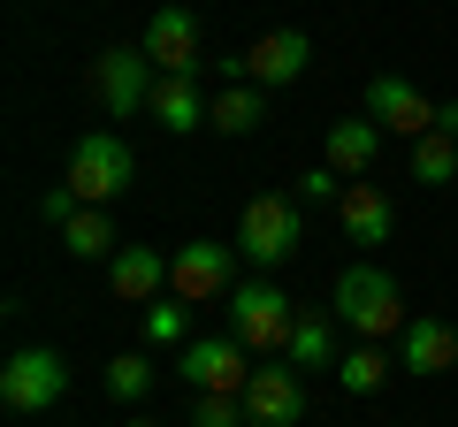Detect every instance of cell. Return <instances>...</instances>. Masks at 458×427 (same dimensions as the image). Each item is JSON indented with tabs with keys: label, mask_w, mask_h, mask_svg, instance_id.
Returning a JSON list of instances; mask_svg holds the SVG:
<instances>
[{
	"label": "cell",
	"mask_w": 458,
	"mask_h": 427,
	"mask_svg": "<svg viewBox=\"0 0 458 427\" xmlns=\"http://www.w3.org/2000/svg\"><path fill=\"white\" fill-rule=\"evenodd\" d=\"M336 321L360 336V344H382V336H405L412 313H405V290H397L382 267H344L336 275Z\"/></svg>",
	"instance_id": "cell-1"
},
{
	"label": "cell",
	"mask_w": 458,
	"mask_h": 427,
	"mask_svg": "<svg viewBox=\"0 0 458 427\" xmlns=\"http://www.w3.org/2000/svg\"><path fill=\"white\" fill-rule=\"evenodd\" d=\"M222 313H229V336H237L245 351H283V344H291V329H298L291 290H283V282H267V275L237 282V290L222 297Z\"/></svg>",
	"instance_id": "cell-2"
},
{
	"label": "cell",
	"mask_w": 458,
	"mask_h": 427,
	"mask_svg": "<svg viewBox=\"0 0 458 427\" xmlns=\"http://www.w3.org/2000/svg\"><path fill=\"white\" fill-rule=\"evenodd\" d=\"M131 176H138V161H131V146H123L114 130L77 138V146H69V168H62V183L84 198V206H114V198L131 191Z\"/></svg>",
	"instance_id": "cell-3"
},
{
	"label": "cell",
	"mask_w": 458,
	"mask_h": 427,
	"mask_svg": "<svg viewBox=\"0 0 458 427\" xmlns=\"http://www.w3.org/2000/svg\"><path fill=\"white\" fill-rule=\"evenodd\" d=\"M298 237H306V206L283 191H260L245 206V222H237V252H245L252 267H283L298 252Z\"/></svg>",
	"instance_id": "cell-4"
},
{
	"label": "cell",
	"mask_w": 458,
	"mask_h": 427,
	"mask_svg": "<svg viewBox=\"0 0 458 427\" xmlns=\"http://www.w3.org/2000/svg\"><path fill=\"white\" fill-rule=\"evenodd\" d=\"M168 290L183 306H214V297L237 290V245H214V237H191V245L168 252Z\"/></svg>",
	"instance_id": "cell-5"
},
{
	"label": "cell",
	"mask_w": 458,
	"mask_h": 427,
	"mask_svg": "<svg viewBox=\"0 0 458 427\" xmlns=\"http://www.w3.org/2000/svg\"><path fill=\"white\" fill-rule=\"evenodd\" d=\"M153 84H161V69L146 62V46H107V54L92 62V99L107 107V122L153 107Z\"/></svg>",
	"instance_id": "cell-6"
},
{
	"label": "cell",
	"mask_w": 458,
	"mask_h": 427,
	"mask_svg": "<svg viewBox=\"0 0 458 427\" xmlns=\"http://www.w3.org/2000/svg\"><path fill=\"white\" fill-rule=\"evenodd\" d=\"M252 351L237 344V336H191V344L176 351V374L191 381V397H245L252 381Z\"/></svg>",
	"instance_id": "cell-7"
},
{
	"label": "cell",
	"mask_w": 458,
	"mask_h": 427,
	"mask_svg": "<svg viewBox=\"0 0 458 427\" xmlns=\"http://www.w3.org/2000/svg\"><path fill=\"white\" fill-rule=\"evenodd\" d=\"M62 389H69L62 351H16V359L0 366V405L8 412H47Z\"/></svg>",
	"instance_id": "cell-8"
},
{
	"label": "cell",
	"mask_w": 458,
	"mask_h": 427,
	"mask_svg": "<svg viewBox=\"0 0 458 427\" xmlns=\"http://www.w3.org/2000/svg\"><path fill=\"white\" fill-rule=\"evenodd\" d=\"M245 420L252 427H298L306 420V381H298V366H252L245 381Z\"/></svg>",
	"instance_id": "cell-9"
},
{
	"label": "cell",
	"mask_w": 458,
	"mask_h": 427,
	"mask_svg": "<svg viewBox=\"0 0 458 427\" xmlns=\"http://www.w3.org/2000/svg\"><path fill=\"white\" fill-rule=\"evenodd\" d=\"M138 46H146V62L161 69V77H199V16L191 8H161Z\"/></svg>",
	"instance_id": "cell-10"
},
{
	"label": "cell",
	"mask_w": 458,
	"mask_h": 427,
	"mask_svg": "<svg viewBox=\"0 0 458 427\" xmlns=\"http://www.w3.org/2000/svg\"><path fill=\"white\" fill-rule=\"evenodd\" d=\"M367 115H375L382 130H397V138L412 146V138H428V130H436V99H428V92H412L405 77H375V84H367Z\"/></svg>",
	"instance_id": "cell-11"
},
{
	"label": "cell",
	"mask_w": 458,
	"mask_h": 427,
	"mask_svg": "<svg viewBox=\"0 0 458 427\" xmlns=\"http://www.w3.org/2000/svg\"><path fill=\"white\" fill-rule=\"evenodd\" d=\"M306 62H313V38H306V31H260V38L245 46V77L260 84V92L298 84V77H306Z\"/></svg>",
	"instance_id": "cell-12"
},
{
	"label": "cell",
	"mask_w": 458,
	"mask_h": 427,
	"mask_svg": "<svg viewBox=\"0 0 458 427\" xmlns=\"http://www.w3.org/2000/svg\"><path fill=\"white\" fill-rule=\"evenodd\" d=\"M397 366H412V374H451L458 366V329L436 321V313H412L405 336H397Z\"/></svg>",
	"instance_id": "cell-13"
},
{
	"label": "cell",
	"mask_w": 458,
	"mask_h": 427,
	"mask_svg": "<svg viewBox=\"0 0 458 427\" xmlns=\"http://www.w3.org/2000/svg\"><path fill=\"white\" fill-rule=\"evenodd\" d=\"M107 290L123 297V306H153V297L168 290V252H153V245H123L107 260Z\"/></svg>",
	"instance_id": "cell-14"
},
{
	"label": "cell",
	"mask_w": 458,
	"mask_h": 427,
	"mask_svg": "<svg viewBox=\"0 0 458 427\" xmlns=\"http://www.w3.org/2000/svg\"><path fill=\"white\" fill-rule=\"evenodd\" d=\"M336 222H344V237H352V245H390L397 206H390V191H382V183H352V191L336 198Z\"/></svg>",
	"instance_id": "cell-15"
},
{
	"label": "cell",
	"mask_w": 458,
	"mask_h": 427,
	"mask_svg": "<svg viewBox=\"0 0 458 427\" xmlns=\"http://www.w3.org/2000/svg\"><path fill=\"white\" fill-rule=\"evenodd\" d=\"M375 153H382V122H375V115H344V122H328L321 161L336 168L344 183H352V176H367V168H375Z\"/></svg>",
	"instance_id": "cell-16"
},
{
	"label": "cell",
	"mask_w": 458,
	"mask_h": 427,
	"mask_svg": "<svg viewBox=\"0 0 458 427\" xmlns=\"http://www.w3.org/2000/svg\"><path fill=\"white\" fill-rule=\"evenodd\" d=\"M207 107H214V99L199 92L191 77H161V84H153V107H146V115L161 122L168 138H183V130H199V122H207Z\"/></svg>",
	"instance_id": "cell-17"
},
{
	"label": "cell",
	"mask_w": 458,
	"mask_h": 427,
	"mask_svg": "<svg viewBox=\"0 0 458 427\" xmlns=\"http://www.w3.org/2000/svg\"><path fill=\"white\" fill-rule=\"evenodd\" d=\"M207 122L222 138H245V130H260L267 122V92L252 77H237V84H222V92H214V107H207Z\"/></svg>",
	"instance_id": "cell-18"
},
{
	"label": "cell",
	"mask_w": 458,
	"mask_h": 427,
	"mask_svg": "<svg viewBox=\"0 0 458 427\" xmlns=\"http://www.w3.org/2000/svg\"><path fill=\"white\" fill-rule=\"evenodd\" d=\"M62 252H69V260H114L123 237H114L107 206H77V214H69V222H62Z\"/></svg>",
	"instance_id": "cell-19"
},
{
	"label": "cell",
	"mask_w": 458,
	"mask_h": 427,
	"mask_svg": "<svg viewBox=\"0 0 458 427\" xmlns=\"http://www.w3.org/2000/svg\"><path fill=\"white\" fill-rule=\"evenodd\" d=\"M283 359L298 366V374H306V366H328V374H336V321H321V313H298V329H291V344H283Z\"/></svg>",
	"instance_id": "cell-20"
},
{
	"label": "cell",
	"mask_w": 458,
	"mask_h": 427,
	"mask_svg": "<svg viewBox=\"0 0 458 427\" xmlns=\"http://www.w3.org/2000/svg\"><path fill=\"white\" fill-rule=\"evenodd\" d=\"M336 381H344L352 397H375L382 381H390V359H382V344H352V351L336 359Z\"/></svg>",
	"instance_id": "cell-21"
},
{
	"label": "cell",
	"mask_w": 458,
	"mask_h": 427,
	"mask_svg": "<svg viewBox=\"0 0 458 427\" xmlns=\"http://www.w3.org/2000/svg\"><path fill=\"white\" fill-rule=\"evenodd\" d=\"M412 183H458V138H412Z\"/></svg>",
	"instance_id": "cell-22"
},
{
	"label": "cell",
	"mask_w": 458,
	"mask_h": 427,
	"mask_svg": "<svg viewBox=\"0 0 458 427\" xmlns=\"http://www.w3.org/2000/svg\"><path fill=\"white\" fill-rule=\"evenodd\" d=\"M146 389H153V359H146V351H114V359H107V397H114V405H138Z\"/></svg>",
	"instance_id": "cell-23"
},
{
	"label": "cell",
	"mask_w": 458,
	"mask_h": 427,
	"mask_svg": "<svg viewBox=\"0 0 458 427\" xmlns=\"http://www.w3.org/2000/svg\"><path fill=\"white\" fill-rule=\"evenodd\" d=\"M146 344H191V336H183V306H168V297H153L146 306Z\"/></svg>",
	"instance_id": "cell-24"
},
{
	"label": "cell",
	"mask_w": 458,
	"mask_h": 427,
	"mask_svg": "<svg viewBox=\"0 0 458 427\" xmlns=\"http://www.w3.org/2000/svg\"><path fill=\"white\" fill-rule=\"evenodd\" d=\"M191 427H252L245 397H191Z\"/></svg>",
	"instance_id": "cell-25"
},
{
	"label": "cell",
	"mask_w": 458,
	"mask_h": 427,
	"mask_svg": "<svg viewBox=\"0 0 458 427\" xmlns=\"http://www.w3.org/2000/svg\"><path fill=\"white\" fill-rule=\"evenodd\" d=\"M344 191H352V183H344V176H336V168H328V161H321V168H306V176H298V198H306V206H336Z\"/></svg>",
	"instance_id": "cell-26"
},
{
	"label": "cell",
	"mask_w": 458,
	"mask_h": 427,
	"mask_svg": "<svg viewBox=\"0 0 458 427\" xmlns=\"http://www.w3.org/2000/svg\"><path fill=\"white\" fill-rule=\"evenodd\" d=\"M77 206H84V198L69 191V183H47V198H38V222H47V230H62V222H69Z\"/></svg>",
	"instance_id": "cell-27"
},
{
	"label": "cell",
	"mask_w": 458,
	"mask_h": 427,
	"mask_svg": "<svg viewBox=\"0 0 458 427\" xmlns=\"http://www.w3.org/2000/svg\"><path fill=\"white\" fill-rule=\"evenodd\" d=\"M436 130H443V138H458V99H443V107H436Z\"/></svg>",
	"instance_id": "cell-28"
},
{
	"label": "cell",
	"mask_w": 458,
	"mask_h": 427,
	"mask_svg": "<svg viewBox=\"0 0 458 427\" xmlns=\"http://www.w3.org/2000/svg\"><path fill=\"white\" fill-rule=\"evenodd\" d=\"M123 427H161V420H146V412H131V420H123Z\"/></svg>",
	"instance_id": "cell-29"
}]
</instances>
